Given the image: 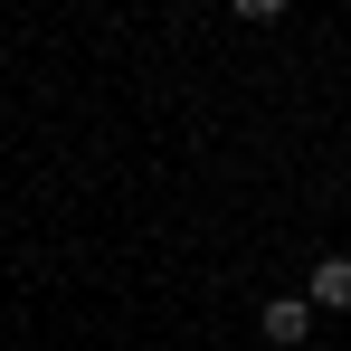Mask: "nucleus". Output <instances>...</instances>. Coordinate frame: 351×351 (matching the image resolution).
<instances>
[{
  "label": "nucleus",
  "mask_w": 351,
  "mask_h": 351,
  "mask_svg": "<svg viewBox=\"0 0 351 351\" xmlns=\"http://www.w3.org/2000/svg\"><path fill=\"white\" fill-rule=\"evenodd\" d=\"M304 323H313V304H304V294H285V304H266V332H276V342H304Z\"/></svg>",
  "instance_id": "1"
},
{
  "label": "nucleus",
  "mask_w": 351,
  "mask_h": 351,
  "mask_svg": "<svg viewBox=\"0 0 351 351\" xmlns=\"http://www.w3.org/2000/svg\"><path fill=\"white\" fill-rule=\"evenodd\" d=\"M313 304H351V256H323L313 266Z\"/></svg>",
  "instance_id": "2"
},
{
  "label": "nucleus",
  "mask_w": 351,
  "mask_h": 351,
  "mask_svg": "<svg viewBox=\"0 0 351 351\" xmlns=\"http://www.w3.org/2000/svg\"><path fill=\"white\" fill-rule=\"evenodd\" d=\"M276 10H285V0H237V19H276Z\"/></svg>",
  "instance_id": "3"
}]
</instances>
